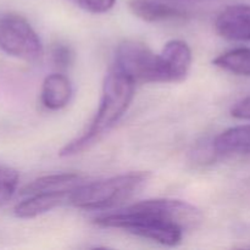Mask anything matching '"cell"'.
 Segmentation results:
<instances>
[{
	"instance_id": "1",
	"label": "cell",
	"mask_w": 250,
	"mask_h": 250,
	"mask_svg": "<svg viewBox=\"0 0 250 250\" xmlns=\"http://www.w3.org/2000/svg\"><path fill=\"white\" fill-rule=\"evenodd\" d=\"M193 215V205L183 200L149 199L120 212L97 217L94 224L104 229H124L161 246L175 247L182 241Z\"/></svg>"
},
{
	"instance_id": "2",
	"label": "cell",
	"mask_w": 250,
	"mask_h": 250,
	"mask_svg": "<svg viewBox=\"0 0 250 250\" xmlns=\"http://www.w3.org/2000/svg\"><path fill=\"white\" fill-rule=\"evenodd\" d=\"M136 84L112 68L105 76L99 109L88 129L78 138L68 142L60 150V156H72L87 150L100 141L126 114L134 97Z\"/></svg>"
},
{
	"instance_id": "3",
	"label": "cell",
	"mask_w": 250,
	"mask_h": 250,
	"mask_svg": "<svg viewBox=\"0 0 250 250\" xmlns=\"http://www.w3.org/2000/svg\"><path fill=\"white\" fill-rule=\"evenodd\" d=\"M149 172L122 173L106 180L83 183L68 197V203L77 209L104 210L126 202L148 182Z\"/></svg>"
},
{
	"instance_id": "4",
	"label": "cell",
	"mask_w": 250,
	"mask_h": 250,
	"mask_svg": "<svg viewBox=\"0 0 250 250\" xmlns=\"http://www.w3.org/2000/svg\"><path fill=\"white\" fill-rule=\"evenodd\" d=\"M115 68L134 84L168 83L167 73L160 54H155L146 43L127 39L119 44Z\"/></svg>"
},
{
	"instance_id": "5",
	"label": "cell",
	"mask_w": 250,
	"mask_h": 250,
	"mask_svg": "<svg viewBox=\"0 0 250 250\" xmlns=\"http://www.w3.org/2000/svg\"><path fill=\"white\" fill-rule=\"evenodd\" d=\"M0 48L27 62H36L43 56V45L37 32L24 17L15 14L0 17Z\"/></svg>"
},
{
	"instance_id": "6",
	"label": "cell",
	"mask_w": 250,
	"mask_h": 250,
	"mask_svg": "<svg viewBox=\"0 0 250 250\" xmlns=\"http://www.w3.org/2000/svg\"><path fill=\"white\" fill-rule=\"evenodd\" d=\"M215 28L227 41L250 42V5L225 7L215 21Z\"/></svg>"
},
{
	"instance_id": "7",
	"label": "cell",
	"mask_w": 250,
	"mask_h": 250,
	"mask_svg": "<svg viewBox=\"0 0 250 250\" xmlns=\"http://www.w3.org/2000/svg\"><path fill=\"white\" fill-rule=\"evenodd\" d=\"M167 73L168 83L186 80L192 65V50L186 42L173 39L167 42L160 53Z\"/></svg>"
},
{
	"instance_id": "8",
	"label": "cell",
	"mask_w": 250,
	"mask_h": 250,
	"mask_svg": "<svg viewBox=\"0 0 250 250\" xmlns=\"http://www.w3.org/2000/svg\"><path fill=\"white\" fill-rule=\"evenodd\" d=\"M129 9L134 16L149 23L183 21L189 17L186 10L156 0H131Z\"/></svg>"
},
{
	"instance_id": "9",
	"label": "cell",
	"mask_w": 250,
	"mask_h": 250,
	"mask_svg": "<svg viewBox=\"0 0 250 250\" xmlns=\"http://www.w3.org/2000/svg\"><path fill=\"white\" fill-rule=\"evenodd\" d=\"M84 177L78 173H55L46 175L32 181L21 190L22 195L39 194V193H66L71 194L76 188L82 186Z\"/></svg>"
},
{
	"instance_id": "10",
	"label": "cell",
	"mask_w": 250,
	"mask_h": 250,
	"mask_svg": "<svg viewBox=\"0 0 250 250\" xmlns=\"http://www.w3.org/2000/svg\"><path fill=\"white\" fill-rule=\"evenodd\" d=\"M70 194L66 193H39L27 195L24 200L15 207L14 214L19 219H34L55 209L63 202H68Z\"/></svg>"
},
{
	"instance_id": "11",
	"label": "cell",
	"mask_w": 250,
	"mask_h": 250,
	"mask_svg": "<svg viewBox=\"0 0 250 250\" xmlns=\"http://www.w3.org/2000/svg\"><path fill=\"white\" fill-rule=\"evenodd\" d=\"M72 97V84L62 73H53L44 80L41 99L49 110L63 109Z\"/></svg>"
},
{
	"instance_id": "12",
	"label": "cell",
	"mask_w": 250,
	"mask_h": 250,
	"mask_svg": "<svg viewBox=\"0 0 250 250\" xmlns=\"http://www.w3.org/2000/svg\"><path fill=\"white\" fill-rule=\"evenodd\" d=\"M214 149L221 155H250V125L232 127L215 138Z\"/></svg>"
},
{
	"instance_id": "13",
	"label": "cell",
	"mask_w": 250,
	"mask_h": 250,
	"mask_svg": "<svg viewBox=\"0 0 250 250\" xmlns=\"http://www.w3.org/2000/svg\"><path fill=\"white\" fill-rule=\"evenodd\" d=\"M216 67L237 76L250 77V48H236L212 60Z\"/></svg>"
},
{
	"instance_id": "14",
	"label": "cell",
	"mask_w": 250,
	"mask_h": 250,
	"mask_svg": "<svg viewBox=\"0 0 250 250\" xmlns=\"http://www.w3.org/2000/svg\"><path fill=\"white\" fill-rule=\"evenodd\" d=\"M19 173L14 168L0 166V207L6 204L19 185Z\"/></svg>"
},
{
	"instance_id": "15",
	"label": "cell",
	"mask_w": 250,
	"mask_h": 250,
	"mask_svg": "<svg viewBox=\"0 0 250 250\" xmlns=\"http://www.w3.org/2000/svg\"><path fill=\"white\" fill-rule=\"evenodd\" d=\"M51 60L56 67L60 70H66L75 61V53L70 45L58 42L51 48Z\"/></svg>"
},
{
	"instance_id": "16",
	"label": "cell",
	"mask_w": 250,
	"mask_h": 250,
	"mask_svg": "<svg viewBox=\"0 0 250 250\" xmlns=\"http://www.w3.org/2000/svg\"><path fill=\"white\" fill-rule=\"evenodd\" d=\"M70 1L90 14H105L116 4V0H70Z\"/></svg>"
},
{
	"instance_id": "17",
	"label": "cell",
	"mask_w": 250,
	"mask_h": 250,
	"mask_svg": "<svg viewBox=\"0 0 250 250\" xmlns=\"http://www.w3.org/2000/svg\"><path fill=\"white\" fill-rule=\"evenodd\" d=\"M231 115L234 119L250 120V97L237 103L231 109Z\"/></svg>"
}]
</instances>
